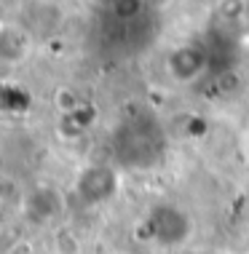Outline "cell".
Segmentation results:
<instances>
[{
  "label": "cell",
  "instance_id": "30bf717a",
  "mask_svg": "<svg viewBox=\"0 0 249 254\" xmlns=\"http://www.w3.org/2000/svg\"><path fill=\"white\" fill-rule=\"evenodd\" d=\"M247 153H249V131H247Z\"/></svg>",
  "mask_w": 249,
  "mask_h": 254
},
{
  "label": "cell",
  "instance_id": "7c38bea8",
  "mask_svg": "<svg viewBox=\"0 0 249 254\" xmlns=\"http://www.w3.org/2000/svg\"><path fill=\"white\" fill-rule=\"evenodd\" d=\"M209 254H214V252H209Z\"/></svg>",
  "mask_w": 249,
  "mask_h": 254
},
{
  "label": "cell",
  "instance_id": "3957f363",
  "mask_svg": "<svg viewBox=\"0 0 249 254\" xmlns=\"http://www.w3.org/2000/svg\"><path fill=\"white\" fill-rule=\"evenodd\" d=\"M118 193V171L110 163H91L78 174L75 180V195L86 206L107 203Z\"/></svg>",
  "mask_w": 249,
  "mask_h": 254
},
{
  "label": "cell",
  "instance_id": "277c9868",
  "mask_svg": "<svg viewBox=\"0 0 249 254\" xmlns=\"http://www.w3.org/2000/svg\"><path fill=\"white\" fill-rule=\"evenodd\" d=\"M166 70L177 83H196L204 72H209V49H206V43L196 40V43L177 46L166 59Z\"/></svg>",
  "mask_w": 249,
  "mask_h": 254
},
{
  "label": "cell",
  "instance_id": "5b68a950",
  "mask_svg": "<svg viewBox=\"0 0 249 254\" xmlns=\"http://www.w3.org/2000/svg\"><path fill=\"white\" fill-rule=\"evenodd\" d=\"M65 214V195L59 193L57 188H48V185H40V188L30 190L24 195V217L35 225H51Z\"/></svg>",
  "mask_w": 249,
  "mask_h": 254
},
{
  "label": "cell",
  "instance_id": "8fae6325",
  "mask_svg": "<svg viewBox=\"0 0 249 254\" xmlns=\"http://www.w3.org/2000/svg\"><path fill=\"white\" fill-rule=\"evenodd\" d=\"M115 254H129V252H115Z\"/></svg>",
  "mask_w": 249,
  "mask_h": 254
},
{
  "label": "cell",
  "instance_id": "52a82bcc",
  "mask_svg": "<svg viewBox=\"0 0 249 254\" xmlns=\"http://www.w3.org/2000/svg\"><path fill=\"white\" fill-rule=\"evenodd\" d=\"M54 249H57V254H81V241L70 230H59L54 236Z\"/></svg>",
  "mask_w": 249,
  "mask_h": 254
},
{
  "label": "cell",
  "instance_id": "9c48e42d",
  "mask_svg": "<svg viewBox=\"0 0 249 254\" xmlns=\"http://www.w3.org/2000/svg\"><path fill=\"white\" fill-rule=\"evenodd\" d=\"M3 30H5V24H3V22H0V35H3Z\"/></svg>",
  "mask_w": 249,
  "mask_h": 254
},
{
  "label": "cell",
  "instance_id": "7a4b0ae2",
  "mask_svg": "<svg viewBox=\"0 0 249 254\" xmlns=\"http://www.w3.org/2000/svg\"><path fill=\"white\" fill-rule=\"evenodd\" d=\"M145 233H148V238L153 244L166 246V249L182 246L193 236V219L182 206L161 201L145 217Z\"/></svg>",
  "mask_w": 249,
  "mask_h": 254
},
{
  "label": "cell",
  "instance_id": "6da1fadb",
  "mask_svg": "<svg viewBox=\"0 0 249 254\" xmlns=\"http://www.w3.org/2000/svg\"><path fill=\"white\" fill-rule=\"evenodd\" d=\"M113 158L115 163L131 171H148L161 163L166 153V134L161 121L148 110H134L113 131Z\"/></svg>",
  "mask_w": 249,
  "mask_h": 254
},
{
  "label": "cell",
  "instance_id": "ba28073f",
  "mask_svg": "<svg viewBox=\"0 0 249 254\" xmlns=\"http://www.w3.org/2000/svg\"><path fill=\"white\" fill-rule=\"evenodd\" d=\"M94 3H96V5H99V8H107V5H110V3H113V0H94Z\"/></svg>",
  "mask_w": 249,
  "mask_h": 254
},
{
  "label": "cell",
  "instance_id": "8992f818",
  "mask_svg": "<svg viewBox=\"0 0 249 254\" xmlns=\"http://www.w3.org/2000/svg\"><path fill=\"white\" fill-rule=\"evenodd\" d=\"M27 51H30V30L5 27L3 35H0V59L19 62L27 57Z\"/></svg>",
  "mask_w": 249,
  "mask_h": 254
}]
</instances>
